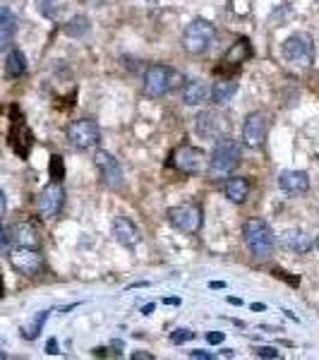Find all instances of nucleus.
Returning a JSON list of instances; mask_svg holds the SVG:
<instances>
[{"mask_svg": "<svg viewBox=\"0 0 319 360\" xmlns=\"http://www.w3.org/2000/svg\"><path fill=\"white\" fill-rule=\"evenodd\" d=\"M267 140V118L262 113H250L242 123V144L260 149Z\"/></svg>", "mask_w": 319, "mask_h": 360, "instance_id": "obj_13", "label": "nucleus"}, {"mask_svg": "<svg viewBox=\"0 0 319 360\" xmlns=\"http://www.w3.org/2000/svg\"><path fill=\"white\" fill-rule=\"evenodd\" d=\"M46 319H48V310H41L37 317L32 319V322L27 324V327L22 329V337H24V339H37L39 334H41V329H44V324H46Z\"/></svg>", "mask_w": 319, "mask_h": 360, "instance_id": "obj_26", "label": "nucleus"}, {"mask_svg": "<svg viewBox=\"0 0 319 360\" xmlns=\"http://www.w3.org/2000/svg\"><path fill=\"white\" fill-rule=\"evenodd\" d=\"M87 32H89V19L84 17V15H77V17H72L65 24V34L72 39H82Z\"/></svg>", "mask_w": 319, "mask_h": 360, "instance_id": "obj_25", "label": "nucleus"}, {"mask_svg": "<svg viewBox=\"0 0 319 360\" xmlns=\"http://www.w3.org/2000/svg\"><path fill=\"white\" fill-rule=\"evenodd\" d=\"M209 96H211V89H209V84H206L204 79H192V82H187L185 89H182V101H185L187 106L204 104Z\"/></svg>", "mask_w": 319, "mask_h": 360, "instance_id": "obj_19", "label": "nucleus"}, {"mask_svg": "<svg viewBox=\"0 0 319 360\" xmlns=\"http://www.w3.org/2000/svg\"><path fill=\"white\" fill-rule=\"evenodd\" d=\"M190 339H195V332H190V329H175V332L171 334V341L173 343H185L190 341Z\"/></svg>", "mask_w": 319, "mask_h": 360, "instance_id": "obj_29", "label": "nucleus"}, {"mask_svg": "<svg viewBox=\"0 0 319 360\" xmlns=\"http://www.w3.org/2000/svg\"><path fill=\"white\" fill-rule=\"evenodd\" d=\"M0 286H3V283H0Z\"/></svg>", "mask_w": 319, "mask_h": 360, "instance_id": "obj_41", "label": "nucleus"}, {"mask_svg": "<svg viewBox=\"0 0 319 360\" xmlns=\"http://www.w3.org/2000/svg\"><path fill=\"white\" fill-rule=\"evenodd\" d=\"M315 245H317V250H319V236H317V240H315Z\"/></svg>", "mask_w": 319, "mask_h": 360, "instance_id": "obj_40", "label": "nucleus"}, {"mask_svg": "<svg viewBox=\"0 0 319 360\" xmlns=\"http://www.w3.org/2000/svg\"><path fill=\"white\" fill-rule=\"evenodd\" d=\"M65 205V187L58 180L48 182L37 197V209L41 219H55Z\"/></svg>", "mask_w": 319, "mask_h": 360, "instance_id": "obj_10", "label": "nucleus"}, {"mask_svg": "<svg viewBox=\"0 0 319 360\" xmlns=\"http://www.w3.org/2000/svg\"><path fill=\"white\" fill-rule=\"evenodd\" d=\"M39 3V12L44 15V17L53 19L55 15H58V0H37Z\"/></svg>", "mask_w": 319, "mask_h": 360, "instance_id": "obj_28", "label": "nucleus"}, {"mask_svg": "<svg viewBox=\"0 0 319 360\" xmlns=\"http://www.w3.org/2000/svg\"><path fill=\"white\" fill-rule=\"evenodd\" d=\"M197 133L204 140H221V137H228V133H231V120L221 111L206 108L197 115Z\"/></svg>", "mask_w": 319, "mask_h": 360, "instance_id": "obj_7", "label": "nucleus"}, {"mask_svg": "<svg viewBox=\"0 0 319 360\" xmlns=\"http://www.w3.org/2000/svg\"><path fill=\"white\" fill-rule=\"evenodd\" d=\"M283 58L288 63L298 65V68H312L315 63V44H312V37L305 32H298L293 37H288L283 41Z\"/></svg>", "mask_w": 319, "mask_h": 360, "instance_id": "obj_5", "label": "nucleus"}, {"mask_svg": "<svg viewBox=\"0 0 319 360\" xmlns=\"http://www.w3.org/2000/svg\"><path fill=\"white\" fill-rule=\"evenodd\" d=\"M235 91H238L235 79H219V82L211 87V99H214L216 104H226V101H231L233 96H235Z\"/></svg>", "mask_w": 319, "mask_h": 360, "instance_id": "obj_24", "label": "nucleus"}, {"mask_svg": "<svg viewBox=\"0 0 319 360\" xmlns=\"http://www.w3.org/2000/svg\"><path fill=\"white\" fill-rule=\"evenodd\" d=\"M206 341H209L211 346H216V343L224 341V334H221V332H211V334H206Z\"/></svg>", "mask_w": 319, "mask_h": 360, "instance_id": "obj_31", "label": "nucleus"}, {"mask_svg": "<svg viewBox=\"0 0 319 360\" xmlns=\"http://www.w3.org/2000/svg\"><path fill=\"white\" fill-rule=\"evenodd\" d=\"M242 238H245L247 250L252 252L255 260H269L276 247V238H273L271 228L262 219H250L242 226Z\"/></svg>", "mask_w": 319, "mask_h": 360, "instance_id": "obj_1", "label": "nucleus"}, {"mask_svg": "<svg viewBox=\"0 0 319 360\" xmlns=\"http://www.w3.org/2000/svg\"><path fill=\"white\" fill-rule=\"evenodd\" d=\"M252 58V46L247 39H238L235 44L228 48V53L224 55V68H238V65H242L245 60Z\"/></svg>", "mask_w": 319, "mask_h": 360, "instance_id": "obj_18", "label": "nucleus"}, {"mask_svg": "<svg viewBox=\"0 0 319 360\" xmlns=\"http://www.w3.org/2000/svg\"><path fill=\"white\" fill-rule=\"evenodd\" d=\"M113 238L123 247H135L142 240L139 228L135 226V221H130L128 216H115L113 219Z\"/></svg>", "mask_w": 319, "mask_h": 360, "instance_id": "obj_16", "label": "nucleus"}, {"mask_svg": "<svg viewBox=\"0 0 319 360\" xmlns=\"http://www.w3.org/2000/svg\"><path fill=\"white\" fill-rule=\"evenodd\" d=\"M14 240H17V245H29V247H39V243H41V238H39L37 228H34L29 221H24V224H17L14 226Z\"/></svg>", "mask_w": 319, "mask_h": 360, "instance_id": "obj_23", "label": "nucleus"}, {"mask_svg": "<svg viewBox=\"0 0 319 360\" xmlns=\"http://www.w3.org/2000/svg\"><path fill=\"white\" fill-rule=\"evenodd\" d=\"M281 245L286 250L296 252V255H305V252L312 250V240L302 231H298V228H288V231L281 233Z\"/></svg>", "mask_w": 319, "mask_h": 360, "instance_id": "obj_17", "label": "nucleus"}, {"mask_svg": "<svg viewBox=\"0 0 319 360\" xmlns=\"http://www.w3.org/2000/svg\"><path fill=\"white\" fill-rule=\"evenodd\" d=\"M226 283H221V281H211V288H224Z\"/></svg>", "mask_w": 319, "mask_h": 360, "instance_id": "obj_39", "label": "nucleus"}, {"mask_svg": "<svg viewBox=\"0 0 319 360\" xmlns=\"http://www.w3.org/2000/svg\"><path fill=\"white\" fill-rule=\"evenodd\" d=\"M27 73V58H24L22 50H10L8 60H5V75L10 79H17Z\"/></svg>", "mask_w": 319, "mask_h": 360, "instance_id": "obj_22", "label": "nucleus"}, {"mask_svg": "<svg viewBox=\"0 0 319 360\" xmlns=\"http://www.w3.org/2000/svg\"><path fill=\"white\" fill-rule=\"evenodd\" d=\"M94 166H96V171H99V176H101V180H104L106 187L118 190V187L123 185V169H120L118 159H115L113 154L99 149L94 154Z\"/></svg>", "mask_w": 319, "mask_h": 360, "instance_id": "obj_12", "label": "nucleus"}, {"mask_svg": "<svg viewBox=\"0 0 319 360\" xmlns=\"http://www.w3.org/2000/svg\"><path fill=\"white\" fill-rule=\"evenodd\" d=\"M8 240H10L8 231H5V228H0V250H5V245H8Z\"/></svg>", "mask_w": 319, "mask_h": 360, "instance_id": "obj_33", "label": "nucleus"}, {"mask_svg": "<svg viewBox=\"0 0 319 360\" xmlns=\"http://www.w3.org/2000/svg\"><path fill=\"white\" fill-rule=\"evenodd\" d=\"M164 303H168V305H178V298H168V301H164Z\"/></svg>", "mask_w": 319, "mask_h": 360, "instance_id": "obj_38", "label": "nucleus"}, {"mask_svg": "<svg viewBox=\"0 0 319 360\" xmlns=\"http://www.w3.org/2000/svg\"><path fill=\"white\" fill-rule=\"evenodd\" d=\"M10 146H12V151L19 159H27L29 151H32L34 135L32 130H29V125L24 123V118H17L12 123V130H10Z\"/></svg>", "mask_w": 319, "mask_h": 360, "instance_id": "obj_14", "label": "nucleus"}, {"mask_svg": "<svg viewBox=\"0 0 319 360\" xmlns=\"http://www.w3.org/2000/svg\"><path fill=\"white\" fill-rule=\"evenodd\" d=\"M238 164H240V144L231 137H221L211 151L209 176L211 178H226Z\"/></svg>", "mask_w": 319, "mask_h": 360, "instance_id": "obj_3", "label": "nucleus"}, {"mask_svg": "<svg viewBox=\"0 0 319 360\" xmlns=\"http://www.w3.org/2000/svg\"><path fill=\"white\" fill-rule=\"evenodd\" d=\"M46 351H48V353H60L58 351V341H55V339H50V341L46 343Z\"/></svg>", "mask_w": 319, "mask_h": 360, "instance_id": "obj_34", "label": "nucleus"}, {"mask_svg": "<svg viewBox=\"0 0 319 360\" xmlns=\"http://www.w3.org/2000/svg\"><path fill=\"white\" fill-rule=\"evenodd\" d=\"M5 207H8V200H5V192L0 190V219L5 216Z\"/></svg>", "mask_w": 319, "mask_h": 360, "instance_id": "obj_35", "label": "nucleus"}, {"mask_svg": "<svg viewBox=\"0 0 319 360\" xmlns=\"http://www.w3.org/2000/svg\"><path fill=\"white\" fill-rule=\"evenodd\" d=\"M278 187L288 195H305L310 190V176L305 171H283L278 176Z\"/></svg>", "mask_w": 319, "mask_h": 360, "instance_id": "obj_15", "label": "nucleus"}, {"mask_svg": "<svg viewBox=\"0 0 319 360\" xmlns=\"http://www.w3.org/2000/svg\"><path fill=\"white\" fill-rule=\"evenodd\" d=\"M190 358H195V360H202V358H204V360H211L214 356H211V353H206V351H192Z\"/></svg>", "mask_w": 319, "mask_h": 360, "instance_id": "obj_32", "label": "nucleus"}, {"mask_svg": "<svg viewBox=\"0 0 319 360\" xmlns=\"http://www.w3.org/2000/svg\"><path fill=\"white\" fill-rule=\"evenodd\" d=\"M182 82V75L175 73L173 68L168 65H161V63H154L146 68L144 73V94L151 96V99H161L164 94L173 91L175 87H180Z\"/></svg>", "mask_w": 319, "mask_h": 360, "instance_id": "obj_2", "label": "nucleus"}, {"mask_svg": "<svg viewBox=\"0 0 319 360\" xmlns=\"http://www.w3.org/2000/svg\"><path fill=\"white\" fill-rule=\"evenodd\" d=\"M10 265H12V269L17 274H22V276H37V274L44 272L46 262H44V255L39 252V247L17 245L10 252Z\"/></svg>", "mask_w": 319, "mask_h": 360, "instance_id": "obj_6", "label": "nucleus"}, {"mask_svg": "<svg viewBox=\"0 0 319 360\" xmlns=\"http://www.w3.org/2000/svg\"><path fill=\"white\" fill-rule=\"evenodd\" d=\"M204 159L206 156L202 149L190 146V144H182V146H178V149H173V154H171V166L185 176H197L202 169H204Z\"/></svg>", "mask_w": 319, "mask_h": 360, "instance_id": "obj_11", "label": "nucleus"}, {"mask_svg": "<svg viewBox=\"0 0 319 360\" xmlns=\"http://www.w3.org/2000/svg\"><path fill=\"white\" fill-rule=\"evenodd\" d=\"M151 312H154V303H149V305L142 307V315H151Z\"/></svg>", "mask_w": 319, "mask_h": 360, "instance_id": "obj_37", "label": "nucleus"}, {"mask_svg": "<svg viewBox=\"0 0 319 360\" xmlns=\"http://www.w3.org/2000/svg\"><path fill=\"white\" fill-rule=\"evenodd\" d=\"M255 353H257V358H281V353H278L276 348H271V346H260Z\"/></svg>", "mask_w": 319, "mask_h": 360, "instance_id": "obj_30", "label": "nucleus"}, {"mask_svg": "<svg viewBox=\"0 0 319 360\" xmlns=\"http://www.w3.org/2000/svg\"><path fill=\"white\" fill-rule=\"evenodd\" d=\"M48 171H50V178L53 180H63L65 178V164H63V156L53 154L50 156V164H48Z\"/></svg>", "mask_w": 319, "mask_h": 360, "instance_id": "obj_27", "label": "nucleus"}, {"mask_svg": "<svg viewBox=\"0 0 319 360\" xmlns=\"http://www.w3.org/2000/svg\"><path fill=\"white\" fill-rule=\"evenodd\" d=\"M214 37H216V27L209 19H192L187 24L185 34H182V48L192 55H200L204 50H209V46L214 44Z\"/></svg>", "mask_w": 319, "mask_h": 360, "instance_id": "obj_4", "label": "nucleus"}, {"mask_svg": "<svg viewBox=\"0 0 319 360\" xmlns=\"http://www.w3.org/2000/svg\"><path fill=\"white\" fill-rule=\"evenodd\" d=\"M151 358H154V356H151V353H133V360H151Z\"/></svg>", "mask_w": 319, "mask_h": 360, "instance_id": "obj_36", "label": "nucleus"}, {"mask_svg": "<svg viewBox=\"0 0 319 360\" xmlns=\"http://www.w3.org/2000/svg\"><path fill=\"white\" fill-rule=\"evenodd\" d=\"M166 216H168L171 226L178 228L185 236H192V233H197L202 228V209L197 205L171 207V209L166 211Z\"/></svg>", "mask_w": 319, "mask_h": 360, "instance_id": "obj_9", "label": "nucleus"}, {"mask_svg": "<svg viewBox=\"0 0 319 360\" xmlns=\"http://www.w3.org/2000/svg\"><path fill=\"white\" fill-rule=\"evenodd\" d=\"M68 140H70V144L79 151L94 149V146L101 142V130H99V125H96V120L79 118V120H75V123H70Z\"/></svg>", "mask_w": 319, "mask_h": 360, "instance_id": "obj_8", "label": "nucleus"}, {"mask_svg": "<svg viewBox=\"0 0 319 360\" xmlns=\"http://www.w3.org/2000/svg\"><path fill=\"white\" fill-rule=\"evenodd\" d=\"M14 32H17V19H14L12 10L0 8V50H5L12 44Z\"/></svg>", "mask_w": 319, "mask_h": 360, "instance_id": "obj_20", "label": "nucleus"}, {"mask_svg": "<svg viewBox=\"0 0 319 360\" xmlns=\"http://www.w3.org/2000/svg\"><path fill=\"white\" fill-rule=\"evenodd\" d=\"M224 190H226L228 200L235 202V205H240V202H245L247 195H250V180L242 178V176H233V178L226 180Z\"/></svg>", "mask_w": 319, "mask_h": 360, "instance_id": "obj_21", "label": "nucleus"}]
</instances>
